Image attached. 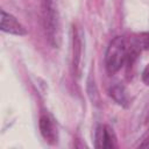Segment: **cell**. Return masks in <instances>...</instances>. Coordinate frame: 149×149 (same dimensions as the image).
<instances>
[{"instance_id":"1","label":"cell","mask_w":149,"mask_h":149,"mask_svg":"<svg viewBox=\"0 0 149 149\" xmlns=\"http://www.w3.org/2000/svg\"><path fill=\"white\" fill-rule=\"evenodd\" d=\"M139 55L133 50L130 37L116 36L113 38L105 54V66L109 74L118 72L126 63L132 64Z\"/></svg>"},{"instance_id":"2","label":"cell","mask_w":149,"mask_h":149,"mask_svg":"<svg viewBox=\"0 0 149 149\" xmlns=\"http://www.w3.org/2000/svg\"><path fill=\"white\" fill-rule=\"evenodd\" d=\"M41 12L45 36L51 47L58 48L61 43V23L57 1L41 0Z\"/></svg>"},{"instance_id":"3","label":"cell","mask_w":149,"mask_h":149,"mask_svg":"<svg viewBox=\"0 0 149 149\" xmlns=\"http://www.w3.org/2000/svg\"><path fill=\"white\" fill-rule=\"evenodd\" d=\"M94 147L97 149H113L116 147L114 130L107 125H99L94 133Z\"/></svg>"},{"instance_id":"4","label":"cell","mask_w":149,"mask_h":149,"mask_svg":"<svg viewBox=\"0 0 149 149\" xmlns=\"http://www.w3.org/2000/svg\"><path fill=\"white\" fill-rule=\"evenodd\" d=\"M38 127H40L41 135L45 142H48L49 144L57 143V141H58L57 128L54 123V120L48 114H41L40 121H38Z\"/></svg>"},{"instance_id":"5","label":"cell","mask_w":149,"mask_h":149,"mask_svg":"<svg viewBox=\"0 0 149 149\" xmlns=\"http://www.w3.org/2000/svg\"><path fill=\"white\" fill-rule=\"evenodd\" d=\"M0 29L5 33L12 34V35H26L27 30L26 28L16 20L15 16L12 14L7 13L6 10H1V23H0Z\"/></svg>"},{"instance_id":"6","label":"cell","mask_w":149,"mask_h":149,"mask_svg":"<svg viewBox=\"0 0 149 149\" xmlns=\"http://www.w3.org/2000/svg\"><path fill=\"white\" fill-rule=\"evenodd\" d=\"M72 41H73V69L74 72L78 73L79 72V64H80V59H81V40L79 36V33L77 29H74L73 27V36H72Z\"/></svg>"},{"instance_id":"7","label":"cell","mask_w":149,"mask_h":149,"mask_svg":"<svg viewBox=\"0 0 149 149\" xmlns=\"http://www.w3.org/2000/svg\"><path fill=\"white\" fill-rule=\"evenodd\" d=\"M111 98L119 105L121 106H127L128 105V97L125 87L122 85H114L109 88L108 91Z\"/></svg>"},{"instance_id":"8","label":"cell","mask_w":149,"mask_h":149,"mask_svg":"<svg viewBox=\"0 0 149 149\" xmlns=\"http://www.w3.org/2000/svg\"><path fill=\"white\" fill-rule=\"evenodd\" d=\"M135 45L140 51L148 50L149 49V33H142L136 36H132Z\"/></svg>"},{"instance_id":"9","label":"cell","mask_w":149,"mask_h":149,"mask_svg":"<svg viewBox=\"0 0 149 149\" xmlns=\"http://www.w3.org/2000/svg\"><path fill=\"white\" fill-rule=\"evenodd\" d=\"M137 147H140V148H149V130L142 136V139L139 142Z\"/></svg>"},{"instance_id":"10","label":"cell","mask_w":149,"mask_h":149,"mask_svg":"<svg viewBox=\"0 0 149 149\" xmlns=\"http://www.w3.org/2000/svg\"><path fill=\"white\" fill-rule=\"evenodd\" d=\"M142 80H143V83H144L146 85L149 86V64L144 68V70H143V72H142Z\"/></svg>"}]
</instances>
